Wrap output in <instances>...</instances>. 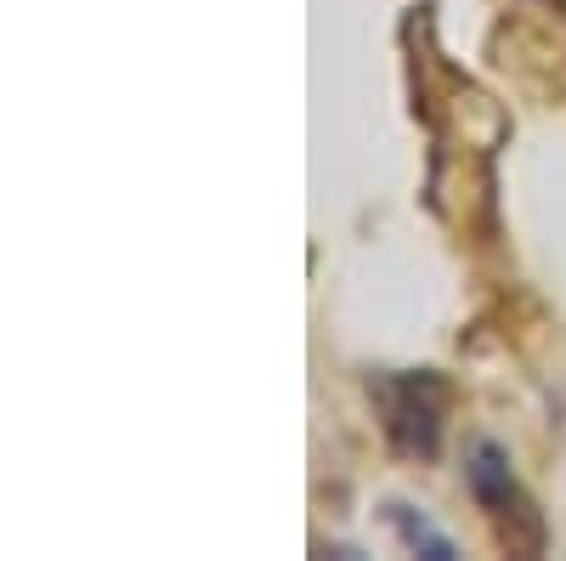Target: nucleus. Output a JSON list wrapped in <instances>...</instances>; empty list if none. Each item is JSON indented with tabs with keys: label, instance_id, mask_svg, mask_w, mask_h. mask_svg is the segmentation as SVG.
<instances>
[{
	"label": "nucleus",
	"instance_id": "1",
	"mask_svg": "<svg viewBox=\"0 0 566 561\" xmlns=\"http://www.w3.org/2000/svg\"><path fill=\"white\" fill-rule=\"evenodd\" d=\"M368 397L380 408L386 443L402 459H437L442 432H448V381L437 368H408V374H374Z\"/></svg>",
	"mask_w": 566,
	"mask_h": 561
},
{
	"label": "nucleus",
	"instance_id": "2",
	"mask_svg": "<svg viewBox=\"0 0 566 561\" xmlns=\"http://www.w3.org/2000/svg\"><path fill=\"white\" fill-rule=\"evenodd\" d=\"M464 488L488 510L493 522V539L510 550V555H544L549 544V528H544V510L533 505V494L522 488V477L510 471V454L499 443H476L464 454Z\"/></svg>",
	"mask_w": 566,
	"mask_h": 561
},
{
	"label": "nucleus",
	"instance_id": "3",
	"mask_svg": "<svg viewBox=\"0 0 566 561\" xmlns=\"http://www.w3.org/2000/svg\"><path fill=\"white\" fill-rule=\"evenodd\" d=\"M386 522H391V533L402 539V550H413V555H431V561H459V544H453L448 533H437V528L424 522L413 505L391 499V505H386Z\"/></svg>",
	"mask_w": 566,
	"mask_h": 561
}]
</instances>
